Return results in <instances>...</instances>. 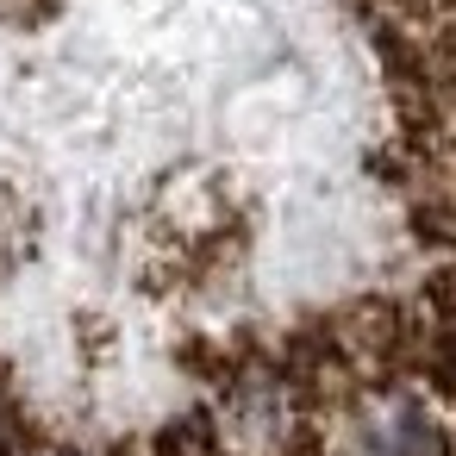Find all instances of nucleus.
Listing matches in <instances>:
<instances>
[{
	"label": "nucleus",
	"mask_w": 456,
	"mask_h": 456,
	"mask_svg": "<svg viewBox=\"0 0 456 456\" xmlns=\"http://www.w3.org/2000/svg\"><path fill=\"white\" fill-rule=\"evenodd\" d=\"M57 13V0H0V20H51Z\"/></svg>",
	"instance_id": "nucleus-1"
}]
</instances>
